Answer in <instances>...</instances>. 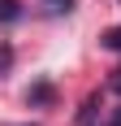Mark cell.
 <instances>
[{"label":"cell","instance_id":"3957f363","mask_svg":"<svg viewBox=\"0 0 121 126\" xmlns=\"http://www.w3.org/2000/svg\"><path fill=\"white\" fill-rule=\"evenodd\" d=\"M9 65H13V48L0 44V74H9Z\"/></svg>","mask_w":121,"mask_h":126},{"label":"cell","instance_id":"8992f818","mask_svg":"<svg viewBox=\"0 0 121 126\" xmlns=\"http://www.w3.org/2000/svg\"><path fill=\"white\" fill-rule=\"evenodd\" d=\"M112 126H121V117H117V122H112Z\"/></svg>","mask_w":121,"mask_h":126},{"label":"cell","instance_id":"6da1fadb","mask_svg":"<svg viewBox=\"0 0 121 126\" xmlns=\"http://www.w3.org/2000/svg\"><path fill=\"white\" fill-rule=\"evenodd\" d=\"M17 4H13V0H0V22H17Z\"/></svg>","mask_w":121,"mask_h":126},{"label":"cell","instance_id":"277c9868","mask_svg":"<svg viewBox=\"0 0 121 126\" xmlns=\"http://www.w3.org/2000/svg\"><path fill=\"white\" fill-rule=\"evenodd\" d=\"M48 13H69V0H39Z\"/></svg>","mask_w":121,"mask_h":126},{"label":"cell","instance_id":"5b68a950","mask_svg":"<svg viewBox=\"0 0 121 126\" xmlns=\"http://www.w3.org/2000/svg\"><path fill=\"white\" fill-rule=\"evenodd\" d=\"M112 87H117V91H121V70H117V74H112Z\"/></svg>","mask_w":121,"mask_h":126},{"label":"cell","instance_id":"7a4b0ae2","mask_svg":"<svg viewBox=\"0 0 121 126\" xmlns=\"http://www.w3.org/2000/svg\"><path fill=\"white\" fill-rule=\"evenodd\" d=\"M104 48H112V52H121V26H112L108 35H104Z\"/></svg>","mask_w":121,"mask_h":126}]
</instances>
